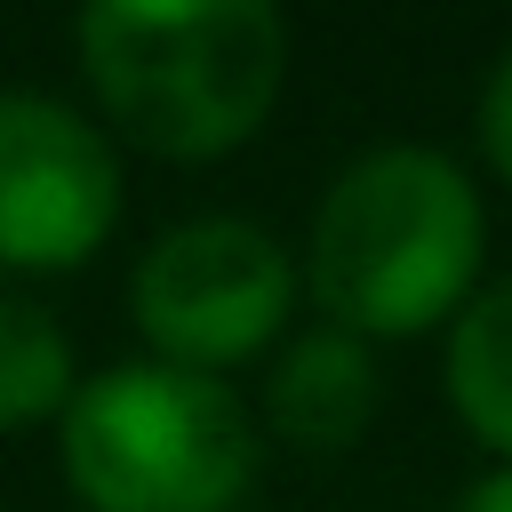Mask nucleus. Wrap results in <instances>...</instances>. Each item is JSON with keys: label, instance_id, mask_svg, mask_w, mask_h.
Returning <instances> with one entry per match:
<instances>
[{"label": "nucleus", "instance_id": "f257e3e1", "mask_svg": "<svg viewBox=\"0 0 512 512\" xmlns=\"http://www.w3.org/2000/svg\"><path fill=\"white\" fill-rule=\"evenodd\" d=\"M488 264V200L440 144H368L344 160L304 232V288L320 320L392 344L448 328Z\"/></svg>", "mask_w": 512, "mask_h": 512}, {"label": "nucleus", "instance_id": "f03ea898", "mask_svg": "<svg viewBox=\"0 0 512 512\" xmlns=\"http://www.w3.org/2000/svg\"><path fill=\"white\" fill-rule=\"evenodd\" d=\"M72 56L112 136L160 160H224L288 88V16L272 0H88Z\"/></svg>", "mask_w": 512, "mask_h": 512}, {"label": "nucleus", "instance_id": "7ed1b4c3", "mask_svg": "<svg viewBox=\"0 0 512 512\" xmlns=\"http://www.w3.org/2000/svg\"><path fill=\"white\" fill-rule=\"evenodd\" d=\"M56 464L80 512H240L264 472L256 408L176 360H112L56 416Z\"/></svg>", "mask_w": 512, "mask_h": 512}, {"label": "nucleus", "instance_id": "20e7f679", "mask_svg": "<svg viewBox=\"0 0 512 512\" xmlns=\"http://www.w3.org/2000/svg\"><path fill=\"white\" fill-rule=\"evenodd\" d=\"M296 288H304V264L256 216H184L144 240L128 272V320L152 360L224 376L288 344Z\"/></svg>", "mask_w": 512, "mask_h": 512}, {"label": "nucleus", "instance_id": "39448f33", "mask_svg": "<svg viewBox=\"0 0 512 512\" xmlns=\"http://www.w3.org/2000/svg\"><path fill=\"white\" fill-rule=\"evenodd\" d=\"M120 224V144L48 88H0V272H72Z\"/></svg>", "mask_w": 512, "mask_h": 512}, {"label": "nucleus", "instance_id": "423d86ee", "mask_svg": "<svg viewBox=\"0 0 512 512\" xmlns=\"http://www.w3.org/2000/svg\"><path fill=\"white\" fill-rule=\"evenodd\" d=\"M376 400H384L376 344L336 328V320H304V328H288V344L264 368L256 424L304 456H336L376 424Z\"/></svg>", "mask_w": 512, "mask_h": 512}, {"label": "nucleus", "instance_id": "0eeeda50", "mask_svg": "<svg viewBox=\"0 0 512 512\" xmlns=\"http://www.w3.org/2000/svg\"><path fill=\"white\" fill-rule=\"evenodd\" d=\"M440 384H448L456 424L480 448H496V464H512V272L480 280V296L448 320Z\"/></svg>", "mask_w": 512, "mask_h": 512}, {"label": "nucleus", "instance_id": "6e6552de", "mask_svg": "<svg viewBox=\"0 0 512 512\" xmlns=\"http://www.w3.org/2000/svg\"><path fill=\"white\" fill-rule=\"evenodd\" d=\"M80 392V352L64 336V320L0 280V432H24V424H56Z\"/></svg>", "mask_w": 512, "mask_h": 512}, {"label": "nucleus", "instance_id": "1a4fd4ad", "mask_svg": "<svg viewBox=\"0 0 512 512\" xmlns=\"http://www.w3.org/2000/svg\"><path fill=\"white\" fill-rule=\"evenodd\" d=\"M472 136H480L488 176L512 192V40H504V48H496V64L480 72V96H472Z\"/></svg>", "mask_w": 512, "mask_h": 512}, {"label": "nucleus", "instance_id": "9d476101", "mask_svg": "<svg viewBox=\"0 0 512 512\" xmlns=\"http://www.w3.org/2000/svg\"><path fill=\"white\" fill-rule=\"evenodd\" d=\"M456 512H512V464H480L456 488Z\"/></svg>", "mask_w": 512, "mask_h": 512}]
</instances>
